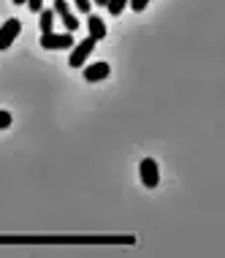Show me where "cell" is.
I'll return each mask as SVG.
<instances>
[{"label": "cell", "mask_w": 225, "mask_h": 258, "mask_svg": "<svg viewBox=\"0 0 225 258\" xmlns=\"http://www.w3.org/2000/svg\"><path fill=\"white\" fill-rule=\"evenodd\" d=\"M95 44H98V41H95L93 36H87L84 41H79V44H73V46H71V57H68V66H71V68L87 66L90 54L95 52Z\"/></svg>", "instance_id": "obj_1"}, {"label": "cell", "mask_w": 225, "mask_h": 258, "mask_svg": "<svg viewBox=\"0 0 225 258\" xmlns=\"http://www.w3.org/2000/svg\"><path fill=\"white\" fill-rule=\"evenodd\" d=\"M138 177H141V185L155 190V187L160 185V166L155 158H144L141 163H138Z\"/></svg>", "instance_id": "obj_2"}, {"label": "cell", "mask_w": 225, "mask_h": 258, "mask_svg": "<svg viewBox=\"0 0 225 258\" xmlns=\"http://www.w3.org/2000/svg\"><path fill=\"white\" fill-rule=\"evenodd\" d=\"M76 44L73 41V33H41V46H44V49H71V46Z\"/></svg>", "instance_id": "obj_3"}, {"label": "cell", "mask_w": 225, "mask_h": 258, "mask_svg": "<svg viewBox=\"0 0 225 258\" xmlns=\"http://www.w3.org/2000/svg\"><path fill=\"white\" fill-rule=\"evenodd\" d=\"M19 33H22V22H19L17 17L6 19L3 27H0V52H6L9 46L14 44V41L19 38Z\"/></svg>", "instance_id": "obj_4"}, {"label": "cell", "mask_w": 225, "mask_h": 258, "mask_svg": "<svg viewBox=\"0 0 225 258\" xmlns=\"http://www.w3.org/2000/svg\"><path fill=\"white\" fill-rule=\"evenodd\" d=\"M54 14L60 17V22H62V27H65L68 33H76L79 30V19H76V14L71 11V6H68V0H54Z\"/></svg>", "instance_id": "obj_5"}, {"label": "cell", "mask_w": 225, "mask_h": 258, "mask_svg": "<svg viewBox=\"0 0 225 258\" xmlns=\"http://www.w3.org/2000/svg\"><path fill=\"white\" fill-rule=\"evenodd\" d=\"M82 68H84V82H90V85L109 79V74H111V66H109V62H103V60L90 62V66H82Z\"/></svg>", "instance_id": "obj_6"}, {"label": "cell", "mask_w": 225, "mask_h": 258, "mask_svg": "<svg viewBox=\"0 0 225 258\" xmlns=\"http://www.w3.org/2000/svg\"><path fill=\"white\" fill-rule=\"evenodd\" d=\"M87 30H90V36H93L95 41H103L106 38V22H103L98 14H87Z\"/></svg>", "instance_id": "obj_7"}, {"label": "cell", "mask_w": 225, "mask_h": 258, "mask_svg": "<svg viewBox=\"0 0 225 258\" xmlns=\"http://www.w3.org/2000/svg\"><path fill=\"white\" fill-rule=\"evenodd\" d=\"M54 19H57L54 9H41L38 11V27H41V33H52L54 30Z\"/></svg>", "instance_id": "obj_8"}, {"label": "cell", "mask_w": 225, "mask_h": 258, "mask_svg": "<svg viewBox=\"0 0 225 258\" xmlns=\"http://www.w3.org/2000/svg\"><path fill=\"white\" fill-rule=\"evenodd\" d=\"M106 9L111 17H119V14L128 9V0H106Z\"/></svg>", "instance_id": "obj_9"}, {"label": "cell", "mask_w": 225, "mask_h": 258, "mask_svg": "<svg viewBox=\"0 0 225 258\" xmlns=\"http://www.w3.org/2000/svg\"><path fill=\"white\" fill-rule=\"evenodd\" d=\"M9 125H11V111L0 109V131H6Z\"/></svg>", "instance_id": "obj_10"}, {"label": "cell", "mask_w": 225, "mask_h": 258, "mask_svg": "<svg viewBox=\"0 0 225 258\" xmlns=\"http://www.w3.org/2000/svg\"><path fill=\"white\" fill-rule=\"evenodd\" d=\"M128 6H130V9L138 14V11H144L146 6H149V0H128Z\"/></svg>", "instance_id": "obj_11"}, {"label": "cell", "mask_w": 225, "mask_h": 258, "mask_svg": "<svg viewBox=\"0 0 225 258\" xmlns=\"http://www.w3.org/2000/svg\"><path fill=\"white\" fill-rule=\"evenodd\" d=\"M73 3L82 14H90V9H93V0H73Z\"/></svg>", "instance_id": "obj_12"}, {"label": "cell", "mask_w": 225, "mask_h": 258, "mask_svg": "<svg viewBox=\"0 0 225 258\" xmlns=\"http://www.w3.org/2000/svg\"><path fill=\"white\" fill-rule=\"evenodd\" d=\"M27 9H30L33 14H38L41 9H44V0H27Z\"/></svg>", "instance_id": "obj_13"}, {"label": "cell", "mask_w": 225, "mask_h": 258, "mask_svg": "<svg viewBox=\"0 0 225 258\" xmlns=\"http://www.w3.org/2000/svg\"><path fill=\"white\" fill-rule=\"evenodd\" d=\"M11 3H14V6H25L27 0H11Z\"/></svg>", "instance_id": "obj_14"}, {"label": "cell", "mask_w": 225, "mask_h": 258, "mask_svg": "<svg viewBox=\"0 0 225 258\" xmlns=\"http://www.w3.org/2000/svg\"><path fill=\"white\" fill-rule=\"evenodd\" d=\"M93 3H95V6H106V0H93Z\"/></svg>", "instance_id": "obj_15"}]
</instances>
